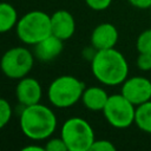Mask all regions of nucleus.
<instances>
[{"label":"nucleus","mask_w":151,"mask_h":151,"mask_svg":"<svg viewBox=\"0 0 151 151\" xmlns=\"http://www.w3.org/2000/svg\"><path fill=\"white\" fill-rule=\"evenodd\" d=\"M85 84L78 78L65 74L55 78L48 86L47 96L50 103L58 109L73 106L81 99Z\"/></svg>","instance_id":"7ed1b4c3"},{"label":"nucleus","mask_w":151,"mask_h":151,"mask_svg":"<svg viewBox=\"0 0 151 151\" xmlns=\"http://www.w3.org/2000/svg\"><path fill=\"white\" fill-rule=\"evenodd\" d=\"M45 151H68L67 146L61 137L51 138L45 144Z\"/></svg>","instance_id":"a211bd4d"},{"label":"nucleus","mask_w":151,"mask_h":151,"mask_svg":"<svg viewBox=\"0 0 151 151\" xmlns=\"http://www.w3.org/2000/svg\"><path fill=\"white\" fill-rule=\"evenodd\" d=\"M91 71L94 78L109 86L120 85L129 76V64L125 57L114 47L96 51L91 59Z\"/></svg>","instance_id":"f257e3e1"},{"label":"nucleus","mask_w":151,"mask_h":151,"mask_svg":"<svg viewBox=\"0 0 151 151\" xmlns=\"http://www.w3.org/2000/svg\"><path fill=\"white\" fill-rule=\"evenodd\" d=\"M118 29L110 22H103L94 27L91 34V45L96 51L113 48L118 41Z\"/></svg>","instance_id":"9d476101"},{"label":"nucleus","mask_w":151,"mask_h":151,"mask_svg":"<svg viewBox=\"0 0 151 151\" xmlns=\"http://www.w3.org/2000/svg\"><path fill=\"white\" fill-rule=\"evenodd\" d=\"M17 9L8 2H0V33L11 31L18 24Z\"/></svg>","instance_id":"4468645a"},{"label":"nucleus","mask_w":151,"mask_h":151,"mask_svg":"<svg viewBox=\"0 0 151 151\" xmlns=\"http://www.w3.org/2000/svg\"><path fill=\"white\" fill-rule=\"evenodd\" d=\"M120 93L133 105L138 106L151 100V81L147 78L139 76L126 78L122 84Z\"/></svg>","instance_id":"6e6552de"},{"label":"nucleus","mask_w":151,"mask_h":151,"mask_svg":"<svg viewBox=\"0 0 151 151\" xmlns=\"http://www.w3.org/2000/svg\"><path fill=\"white\" fill-rule=\"evenodd\" d=\"M15 96L22 106L37 104L40 101L42 96L41 85L37 79L26 76L19 79V83L15 87Z\"/></svg>","instance_id":"1a4fd4ad"},{"label":"nucleus","mask_w":151,"mask_h":151,"mask_svg":"<svg viewBox=\"0 0 151 151\" xmlns=\"http://www.w3.org/2000/svg\"><path fill=\"white\" fill-rule=\"evenodd\" d=\"M129 2L139 9H146L151 8V0H129Z\"/></svg>","instance_id":"4be33fe9"},{"label":"nucleus","mask_w":151,"mask_h":151,"mask_svg":"<svg viewBox=\"0 0 151 151\" xmlns=\"http://www.w3.org/2000/svg\"><path fill=\"white\" fill-rule=\"evenodd\" d=\"M116 146L107 139H96L91 145L90 151H114Z\"/></svg>","instance_id":"6ab92c4d"},{"label":"nucleus","mask_w":151,"mask_h":151,"mask_svg":"<svg viewBox=\"0 0 151 151\" xmlns=\"http://www.w3.org/2000/svg\"><path fill=\"white\" fill-rule=\"evenodd\" d=\"M107 99V92L99 86H91L87 88L85 87L81 96V101L84 106L91 111H103Z\"/></svg>","instance_id":"ddd939ff"},{"label":"nucleus","mask_w":151,"mask_h":151,"mask_svg":"<svg viewBox=\"0 0 151 151\" xmlns=\"http://www.w3.org/2000/svg\"><path fill=\"white\" fill-rule=\"evenodd\" d=\"M76 31V20L66 9H59L51 15V32L61 40L70 39Z\"/></svg>","instance_id":"9b49d317"},{"label":"nucleus","mask_w":151,"mask_h":151,"mask_svg":"<svg viewBox=\"0 0 151 151\" xmlns=\"http://www.w3.org/2000/svg\"><path fill=\"white\" fill-rule=\"evenodd\" d=\"M57 127L54 112L40 103L24 106L20 113L21 132L32 140H44L52 136Z\"/></svg>","instance_id":"f03ea898"},{"label":"nucleus","mask_w":151,"mask_h":151,"mask_svg":"<svg viewBox=\"0 0 151 151\" xmlns=\"http://www.w3.org/2000/svg\"><path fill=\"white\" fill-rule=\"evenodd\" d=\"M19 39L27 45H35L52 34L51 15L42 11H31L24 14L15 26Z\"/></svg>","instance_id":"20e7f679"},{"label":"nucleus","mask_w":151,"mask_h":151,"mask_svg":"<svg viewBox=\"0 0 151 151\" xmlns=\"http://www.w3.org/2000/svg\"><path fill=\"white\" fill-rule=\"evenodd\" d=\"M45 151V146H40V145H27L25 147H22V151Z\"/></svg>","instance_id":"5701e85b"},{"label":"nucleus","mask_w":151,"mask_h":151,"mask_svg":"<svg viewBox=\"0 0 151 151\" xmlns=\"http://www.w3.org/2000/svg\"><path fill=\"white\" fill-rule=\"evenodd\" d=\"M34 64V57L26 47H12L7 50L0 60L2 73L11 79H21L26 77Z\"/></svg>","instance_id":"423d86ee"},{"label":"nucleus","mask_w":151,"mask_h":151,"mask_svg":"<svg viewBox=\"0 0 151 151\" xmlns=\"http://www.w3.org/2000/svg\"><path fill=\"white\" fill-rule=\"evenodd\" d=\"M68 151H90L96 140L90 123L80 117H72L64 122L60 131Z\"/></svg>","instance_id":"39448f33"},{"label":"nucleus","mask_w":151,"mask_h":151,"mask_svg":"<svg viewBox=\"0 0 151 151\" xmlns=\"http://www.w3.org/2000/svg\"><path fill=\"white\" fill-rule=\"evenodd\" d=\"M137 66L140 71L151 70V54L150 53H139L137 57Z\"/></svg>","instance_id":"aec40b11"},{"label":"nucleus","mask_w":151,"mask_h":151,"mask_svg":"<svg viewBox=\"0 0 151 151\" xmlns=\"http://www.w3.org/2000/svg\"><path fill=\"white\" fill-rule=\"evenodd\" d=\"M64 48V40L51 34L34 45V55L41 61L55 59Z\"/></svg>","instance_id":"f8f14e48"},{"label":"nucleus","mask_w":151,"mask_h":151,"mask_svg":"<svg viewBox=\"0 0 151 151\" xmlns=\"http://www.w3.org/2000/svg\"><path fill=\"white\" fill-rule=\"evenodd\" d=\"M103 113L111 126L116 129H126L134 124L136 105H133L122 93L111 94L103 109Z\"/></svg>","instance_id":"0eeeda50"},{"label":"nucleus","mask_w":151,"mask_h":151,"mask_svg":"<svg viewBox=\"0 0 151 151\" xmlns=\"http://www.w3.org/2000/svg\"><path fill=\"white\" fill-rule=\"evenodd\" d=\"M136 47L139 53L151 54V28L143 31L136 41Z\"/></svg>","instance_id":"dca6fc26"},{"label":"nucleus","mask_w":151,"mask_h":151,"mask_svg":"<svg viewBox=\"0 0 151 151\" xmlns=\"http://www.w3.org/2000/svg\"><path fill=\"white\" fill-rule=\"evenodd\" d=\"M134 124L139 130L151 134V100L136 106Z\"/></svg>","instance_id":"2eb2a0df"},{"label":"nucleus","mask_w":151,"mask_h":151,"mask_svg":"<svg viewBox=\"0 0 151 151\" xmlns=\"http://www.w3.org/2000/svg\"><path fill=\"white\" fill-rule=\"evenodd\" d=\"M11 117H12V107L6 99L0 98V130L9 123Z\"/></svg>","instance_id":"f3484780"},{"label":"nucleus","mask_w":151,"mask_h":151,"mask_svg":"<svg viewBox=\"0 0 151 151\" xmlns=\"http://www.w3.org/2000/svg\"><path fill=\"white\" fill-rule=\"evenodd\" d=\"M86 5L91 8V9H94V11H104L106 9L112 0H85Z\"/></svg>","instance_id":"412c9836"}]
</instances>
